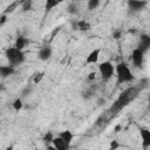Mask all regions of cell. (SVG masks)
Segmentation results:
<instances>
[{
	"instance_id": "27",
	"label": "cell",
	"mask_w": 150,
	"mask_h": 150,
	"mask_svg": "<svg viewBox=\"0 0 150 150\" xmlns=\"http://www.w3.org/2000/svg\"><path fill=\"white\" fill-rule=\"evenodd\" d=\"M95 80H96V73L95 71H90L88 74V76H87V81L88 82H94Z\"/></svg>"
},
{
	"instance_id": "9",
	"label": "cell",
	"mask_w": 150,
	"mask_h": 150,
	"mask_svg": "<svg viewBox=\"0 0 150 150\" xmlns=\"http://www.w3.org/2000/svg\"><path fill=\"white\" fill-rule=\"evenodd\" d=\"M141 138H142V146L148 149L150 146V130L146 128H141Z\"/></svg>"
},
{
	"instance_id": "14",
	"label": "cell",
	"mask_w": 150,
	"mask_h": 150,
	"mask_svg": "<svg viewBox=\"0 0 150 150\" xmlns=\"http://www.w3.org/2000/svg\"><path fill=\"white\" fill-rule=\"evenodd\" d=\"M28 43H29V41H28L27 38H25V36H19V38H16V40H15L14 47H15L16 49H19V50H23L25 47H26Z\"/></svg>"
},
{
	"instance_id": "35",
	"label": "cell",
	"mask_w": 150,
	"mask_h": 150,
	"mask_svg": "<svg viewBox=\"0 0 150 150\" xmlns=\"http://www.w3.org/2000/svg\"><path fill=\"white\" fill-rule=\"evenodd\" d=\"M0 53H1V49H0Z\"/></svg>"
},
{
	"instance_id": "2",
	"label": "cell",
	"mask_w": 150,
	"mask_h": 150,
	"mask_svg": "<svg viewBox=\"0 0 150 150\" xmlns=\"http://www.w3.org/2000/svg\"><path fill=\"white\" fill-rule=\"evenodd\" d=\"M115 73H116L118 83H125V82L134 81V75H132L129 66L125 62H118L115 66Z\"/></svg>"
},
{
	"instance_id": "16",
	"label": "cell",
	"mask_w": 150,
	"mask_h": 150,
	"mask_svg": "<svg viewBox=\"0 0 150 150\" xmlns=\"http://www.w3.org/2000/svg\"><path fill=\"white\" fill-rule=\"evenodd\" d=\"M23 1V0H22ZM22 1H19V0H16V1H13V2H11L7 7H6V9L4 11V14H8V13H12V12H14L19 6H21V4H22Z\"/></svg>"
},
{
	"instance_id": "26",
	"label": "cell",
	"mask_w": 150,
	"mask_h": 150,
	"mask_svg": "<svg viewBox=\"0 0 150 150\" xmlns=\"http://www.w3.org/2000/svg\"><path fill=\"white\" fill-rule=\"evenodd\" d=\"M122 38V30L121 29H115L112 32V39L114 40H120Z\"/></svg>"
},
{
	"instance_id": "25",
	"label": "cell",
	"mask_w": 150,
	"mask_h": 150,
	"mask_svg": "<svg viewBox=\"0 0 150 150\" xmlns=\"http://www.w3.org/2000/svg\"><path fill=\"white\" fill-rule=\"evenodd\" d=\"M121 146V144L116 141V139H112L111 142H110V145H109V150H117L118 148Z\"/></svg>"
},
{
	"instance_id": "30",
	"label": "cell",
	"mask_w": 150,
	"mask_h": 150,
	"mask_svg": "<svg viewBox=\"0 0 150 150\" xmlns=\"http://www.w3.org/2000/svg\"><path fill=\"white\" fill-rule=\"evenodd\" d=\"M121 128H122V125H121V124H117V125L115 127V132H118V130H120Z\"/></svg>"
},
{
	"instance_id": "32",
	"label": "cell",
	"mask_w": 150,
	"mask_h": 150,
	"mask_svg": "<svg viewBox=\"0 0 150 150\" xmlns=\"http://www.w3.org/2000/svg\"><path fill=\"white\" fill-rule=\"evenodd\" d=\"M47 150H56L53 145H47Z\"/></svg>"
},
{
	"instance_id": "19",
	"label": "cell",
	"mask_w": 150,
	"mask_h": 150,
	"mask_svg": "<svg viewBox=\"0 0 150 150\" xmlns=\"http://www.w3.org/2000/svg\"><path fill=\"white\" fill-rule=\"evenodd\" d=\"M12 105H13V109H14L15 111H20V110L22 109V107H23V103H22V100H21L20 97H18V98H15V100L13 101V103H12Z\"/></svg>"
},
{
	"instance_id": "33",
	"label": "cell",
	"mask_w": 150,
	"mask_h": 150,
	"mask_svg": "<svg viewBox=\"0 0 150 150\" xmlns=\"http://www.w3.org/2000/svg\"><path fill=\"white\" fill-rule=\"evenodd\" d=\"M97 102H98V105H101V104H102V103H104V102H105V101H104V98H103V100H102V98H101V100H98V101H97Z\"/></svg>"
},
{
	"instance_id": "10",
	"label": "cell",
	"mask_w": 150,
	"mask_h": 150,
	"mask_svg": "<svg viewBox=\"0 0 150 150\" xmlns=\"http://www.w3.org/2000/svg\"><path fill=\"white\" fill-rule=\"evenodd\" d=\"M100 53H101L100 49H94V50H91V52L87 55V57H86V63H87V64H95V63H97V61H98V59H100Z\"/></svg>"
},
{
	"instance_id": "20",
	"label": "cell",
	"mask_w": 150,
	"mask_h": 150,
	"mask_svg": "<svg viewBox=\"0 0 150 150\" xmlns=\"http://www.w3.org/2000/svg\"><path fill=\"white\" fill-rule=\"evenodd\" d=\"M67 12H68L69 14H77V12H79V7H77V5H76L75 2H70V4H68V6H67Z\"/></svg>"
},
{
	"instance_id": "8",
	"label": "cell",
	"mask_w": 150,
	"mask_h": 150,
	"mask_svg": "<svg viewBox=\"0 0 150 150\" xmlns=\"http://www.w3.org/2000/svg\"><path fill=\"white\" fill-rule=\"evenodd\" d=\"M52 57V48L48 47V46H45V47H41L38 52V59L41 60V61H47Z\"/></svg>"
},
{
	"instance_id": "3",
	"label": "cell",
	"mask_w": 150,
	"mask_h": 150,
	"mask_svg": "<svg viewBox=\"0 0 150 150\" xmlns=\"http://www.w3.org/2000/svg\"><path fill=\"white\" fill-rule=\"evenodd\" d=\"M98 71L101 74V77L104 81H108L115 74V66L110 61H103L98 64Z\"/></svg>"
},
{
	"instance_id": "22",
	"label": "cell",
	"mask_w": 150,
	"mask_h": 150,
	"mask_svg": "<svg viewBox=\"0 0 150 150\" xmlns=\"http://www.w3.org/2000/svg\"><path fill=\"white\" fill-rule=\"evenodd\" d=\"M32 5H33V2H32L30 0H23V1H22V4H21V9H22V12L30 11Z\"/></svg>"
},
{
	"instance_id": "15",
	"label": "cell",
	"mask_w": 150,
	"mask_h": 150,
	"mask_svg": "<svg viewBox=\"0 0 150 150\" xmlns=\"http://www.w3.org/2000/svg\"><path fill=\"white\" fill-rule=\"evenodd\" d=\"M76 27L81 32H89L91 29V25L87 20H79L76 22Z\"/></svg>"
},
{
	"instance_id": "21",
	"label": "cell",
	"mask_w": 150,
	"mask_h": 150,
	"mask_svg": "<svg viewBox=\"0 0 150 150\" xmlns=\"http://www.w3.org/2000/svg\"><path fill=\"white\" fill-rule=\"evenodd\" d=\"M54 137H55V136L53 135V132H52V131H47V132L45 134V136H43V138H42V139H43V142H45V143H47V144H49V145H50V143L53 142Z\"/></svg>"
},
{
	"instance_id": "11",
	"label": "cell",
	"mask_w": 150,
	"mask_h": 150,
	"mask_svg": "<svg viewBox=\"0 0 150 150\" xmlns=\"http://www.w3.org/2000/svg\"><path fill=\"white\" fill-rule=\"evenodd\" d=\"M57 136H59L62 141H64V143H66L67 145H69V146H70V144H71V142H73V139H74V137H75V135H74L70 130H63V131H61Z\"/></svg>"
},
{
	"instance_id": "29",
	"label": "cell",
	"mask_w": 150,
	"mask_h": 150,
	"mask_svg": "<svg viewBox=\"0 0 150 150\" xmlns=\"http://www.w3.org/2000/svg\"><path fill=\"white\" fill-rule=\"evenodd\" d=\"M30 91H32V88L27 86V87H26V88H25V89L22 90V96H26V95H28V94H29Z\"/></svg>"
},
{
	"instance_id": "18",
	"label": "cell",
	"mask_w": 150,
	"mask_h": 150,
	"mask_svg": "<svg viewBox=\"0 0 150 150\" xmlns=\"http://www.w3.org/2000/svg\"><path fill=\"white\" fill-rule=\"evenodd\" d=\"M43 77H45V71H38V73H34V74H33V77H32L33 83H34V84H39V83L43 80Z\"/></svg>"
},
{
	"instance_id": "12",
	"label": "cell",
	"mask_w": 150,
	"mask_h": 150,
	"mask_svg": "<svg viewBox=\"0 0 150 150\" xmlns=\"http://www.w3.org/2000/svg\"><path fill=\"white\" fill-rule=\"evenodd\" d=\"M15 73V68L9 66V64H5V66H0V77L1 79H7L8 76L13 75Z\"/></svg>"
},
{
	"instance_id": "1",
	"label": "cell",
	"mask_w": 150,
	"mask_h": 150,
	"mask_svg": "<svg viewBox=\"0 0 150 150\" xmlns=\"http://www.w3.org/2000/svg\"><path fill=\"white\" fill-rule=\"evenodd\" d=\"M5 56H6V60L8 61V64L14 68L16 66L22 64L26 60V55L23 50H19L15 47H8L5 50Z\"/></svg>"
},
{
	"instance_id": "34",
	"label": "cell",
	"mask_w": 150,
	"mask_h": 150,
	"mask_svg": "<svg viewBox=\"0 0 150 150\" xmlns=\"http://www.w3.org/2000/svg\"><path fill=\"white\" fill-rule=\"evenodd\" d=\"M0 125H1V120H0Z\"/></svg>"
},
{
	"instance_id": "4",
	"label": "cell",
	"mask_w": 150,
	"mask_h": 150,
	"mask_svg": "<svg viewBox=\"0 0 150 150\" xmlns=\"http://www.w3.org/2000/svg\"><path fill=\"white\" fill-rule=\"evenodd\" d=\"M132 91H134L132 88H128L127 90H124V91L120 95V97L115 101V103H114V105L111 107V109L118 111V110H121L122 108H124V107L129 103V101H130V98H131Z\"/></svg>"
},
{
	"instance_id": "13",
	"label": "cell",
	"mask_w": 150,
	"mask_h": 150,
	"mask_svg": "<svg viewBox=\"0 0 150 150\" xmlns=\"http://www.w3.org/2000/svg\"><path fill=\"white\" fill-rule=\"evenodd\" d=\"M52 145L56 149V150H69V145H67L66 143H64V141H62L59 136H56V137H54V139H53V142H52Z\"/></svg>"
},
{
	"instance_id": "17",
	"label": "cell",
	"mask_w": 150,
	"mask_h": 150,
	"mask_svg": "<svg viewBox=\"0 0 150 150\" xmlns=\"http://www.w3.org/2000/svg\"><path fill=\"white\" fill-rule=\"evenodd\" d=\"M59 4H60V1H57V0H47L46 4H45V9H46V12H50V11H52L54 7H56Z\"/></svg>"
},
{
	"instance_id": "6",
	"label": "cell",
	"mask_w": 150,
	"mask_h": 150,
	"mask_svg": "<svg viewBox=\"0 0 150 150\" xmlns=\"http://www.w3.org/2000/svg\"><path fill=\"white\" fill-rule=\"evenodd\" d=\"M148 5V1H144V0H130L128 1V7L131 12H139L142 9H144V7Z\"/></svg>"
},
{
	"instance_id": "28",
	"label": "cell",
	"mask_w": 150,
	"mask_h": 150,
	"mask_svg": "<svg viewBox=\"0 0 150 150\" xmlns=\"http://www.w3.org/2000/svg\"><path fill=\"white\" fill-rule=\"evenodd\" d=\"M6 21H7V15L2 13V14L0 15V28L6 23Z\"/></svg>"
},
{
	"instance_id": "31",
	"label": "cell",
	"mask_w": 150,
	"mask_h": 150,
	"mask_svg": "<svg viewBox=\"0 0 150 150\" xmlns=\"http://www.w3.org/2000/svg\"><path fill=\"white\" fill-rule=\"evenodd\" d=\"M5 150H14V146H13V145L11 144V145H8V146H7V148H6Z\"/></svg>"
},
{
	"instance_id": "7",
	"label": "cell",
	"mask_w": 150,
	"mask_h": 150,
	"mask_svg": "<svg viewBox=\"0 0 150 150\" xmlns=\"http://www.w3.org/2000/svg\"><path fill=\"white\" fill-rule=\"evenodd\" d=\"M137 48L141 52H143L144 54L149 50V48H150V36L148 34H142L141 35V40H139V43H138Z\"/></svg>"
},
{
	"instance_id": "24",
	"label": "cell",
	"mask_w": 150,
	"mask_h": 150,
	"mask_svg": "<svg viewBox=\"0 0 150 150\" xmlns=\"http://www.w3.org/2000/svg\"><path fill=\"white\" fill-rule=\"evenodd\" d=\"M94 88H89V89H87L86 91H83V94H82V97L84 98V100H89V98H91L93 96H94Z\"/></svg>"
},
{
	"instance_id": "5",
	"label": "cell",
	"mask_w": 150,
	"mask_h": 150,
	"mask_svg": "<svg viewBox=\"0 0 150 150\" xmlns=\"http://www.w3.org/2000/svg\"><path fill=\"white\" fill-rule=\"evenodd\" d=\"M131 61L135 67L141 68L143 66V61H144V53L141 52L138 48H135L131 53Z\"/></svg>"
},
{
	"instance_id": "23",
	"label": "cell",
	"mask_w": 150,
	"mask_h": 150,
	"mask_svg": "<svg viewBox=\"0 0 150 150\" xmlns=\"http://www.w3.org/2000/svg\"><path fill=\"white\" fill-rule=\"evenodd\" d=\"M87 6H88V9H89V11L96 9V8L100 6V1H98V0H89Z\"/></svg>"
}]
</instances>
